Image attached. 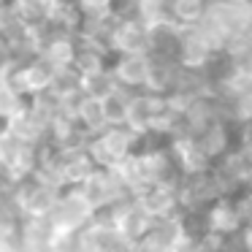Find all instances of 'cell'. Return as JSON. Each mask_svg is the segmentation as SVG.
I'll return each mask as SVG.
<instances>
[{
	"instance_id": "cell-1",
	"label": "cell",
	"mask_w": 252,
	"mask_h": 252,
	"mask_svg": "<svg viewBox=\"0 0 252 252\" xmlns=\"http://www.w3.org/2000/svg\"><path fill=\"white\" fill-rule=\"evenodd\" d=\"M138 147H141V133L133 130L130 125H109L100 133H95L87 144L100 168H117Z\"/></svg>"
},
{
	"instance_id": "cell-10",
	"label": "cell",
	"mask_w": 252,
	"mask_h": 252,
	"mask_svg": "<svg viewBox=\"0 0 252 252\" xmlns=\"http://www.w3.org/2000/svg\"><path fill=\"white\" fill-rule=\"evenodd\" d=\"M117 87H120V82L114 76V68H100V71L82 73V90L87 95H93V98H106Z\"/></svg>"
},
{
	"instance_id": "cell-8",
	"label": "cell",
	"mask_w": 252,
	"mask_h": 252,
	"mask_svg": "<svg viewBox=\"0 0 252 252\" xmlns=\"http://www.w3.org/2000/svg\"><path fill=\"white\" fill-rule=\"evenodd\" d=\"M176 8H179V0H136V11L141 19H147L149 25H171L179 22L176 17Z\"/></svg>"
},
{
	"instance_id": "cell-9",
	"label": "cell",
	"mask_w": 252,
	"mask_h": 252,
	"mask_svg": "<svg viewBox=\"0 0 252 252\" xmlns=\"http://www.w3.org/2000/svg\"><path fill=\"white\" fill-rule=\"evenodd\" d=\"M76 117L82 120V125L90 130V136H95V133H100L103 127H109L106 109H103V98H93V95L84 93V100L79 103Z\"/></svg>"
},
{
	"instance_id": "cell-5",
	"label": "cell",
	"mask_w": 252,
	"mask_h": 252,
	"mask_svg": "<svg viewBox=\"0 0 252 252\" xmlns=\"http://www.w3.org/2000/svg\"><path fill=\"white\" fill-rule=\"evenodd\" d=\"M136 198L141 201V206L158 217H174V214H182V195H179V185H171V182H152L144 190L136 192Z\"/></svg>"
},
{
	"instance_id": "cell-2",
	"label": "cell",
	"mask_w": 252,
	"mask_h": 252,
	"mask_svg": "<svg viewBox=\"0 0 252 252\" xmlns=\"http://www.w3.org/2000/svg\"><path fill=\"white\" fill-rule=\"evenodd\" d=\"M57 195H60V190L55 185L30 174L25 179H19L11 190H3V203L14 206L22 217H41V214L52 212Z\"/></svg>"
},
{
	"instance_id": "cell-6",
	"label": "cell",
	"mask_w": 252,
	"mask_h": 252,
	"mask_svg": "<svg viewBox=\"0 0 252 252\" xmlns=\"http://www.w3.org/2000/svg\"><path fill=\"white\" fill-rule=\"evenodd\" d=\"M203 214H206L209 230L217 233V236H222V239H236V236H241L247 230V225H244V220H241V212H239V206H236L233 195L217 198V201H214Z\"/></svg>"
},
{
	"instance_id": "cell-12",
	"label": "cell",
	"mask_w": 252,
	"mask_h": 252,
	"mask_svg": "<svg viewBox=\"0 0 252 252\" xmlns=\"http://www.w3.org/2000/svg\"><path fill=\"white\" fill-rule=\"evenodd\" d=\"M52 252H65V250H52Z\"/></svg>"
},
{
	"instance_id": "cell-3",
	"label": "cell",
	"mask_w": 252,
	"mask_h": 252,
	"mask_svg": "<svg viewBox=\"0 0 252 252\" xmlns=\"http://www.w3.org/2000/svg\"><path fill=\"white\" fill-rule=\"evenodd\" d=\"M49 217L55 220V225L60 230L73 233V230H82L93 222L95 209H93V203L84 198V192L79 190V187H65V190H60V195H57Z\"/></svg>"
},
{
	"instance_id": "cell-4",
	"label": "cell",
	"mask_w": 252,
	"mask_h": 252,
	"mask_svg": "<svg viewBox=\"0 0 252 252\" xmlns=\"http://www.w3.org/2000/svg\"><path fill=\"white\" fill-rule=\"evenodd\" d=\"M185 239H187V228H185V217L182 214L158 217L155 225L149 228V233L141 239L138 252H176Z\"/></svg>"
},
{
	"instance_id": "cell-7",
	"label": "cell",
	"mask_w": 252,
	"mask_h": 252,
	"mask_svg": "<svg viewBox=\"0 0 252 252\" xmlns=\"http://www.w3.org/2000/svg\"><path fill=\"white\" fill-rule=\"evenodd\" d=\"M111 68H114V76L122 87L138 93V90H147V84H149L152 55H117Z\"/></svg>"
},
{
	"instance_id": "cell-11",
	"label": "cell",
	"mask_w": 252,
	"mask_h": 252,
	"mask_svg": "<svg viewBox=\"0 0 252 252\" xmlns=\"http://www.w3.org/2000/svg\"><path fill=\"white\" fill-rule=\"evenodd\" d=\"M122 0H79L84 14H117Z\"/></svg>"
}]
</instances>
